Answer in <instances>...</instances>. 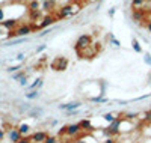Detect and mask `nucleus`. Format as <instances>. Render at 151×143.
<instances>
[{"instance_id": "f257e3e1", "label": "nucleus", "mask_w": 151, "mask_h": 143, "mask_svg": "<svg viewBox=\"0 0 151 143\" xmlns=\"http://www.w3.org/2000/svg\"><path fill=\"white\" fill-rule=\"evenodd\" d=\"M32 32V27L30 26H21V27L15 29V30H11L9 32V36H27L29 33Z\"/></svg>"}, {"instance_id": "f03ea898", "label": "nucleus", "mask_w": 151, "mask_h": 143, "mask_svg": "<svg viewBox=\"0 0 151 143\" xmlns=\"http://www.w3.org/2000/svg\"><path fill=\"white\" fill-rule=\"evenodd\" d=\"M91 45V36L89 35H82L79 36V39L77 42H76V48L80 50V48H88Z\"/></svg>"}, {"instance_id": "7ed1b4c3", "label": "nucleus", "mask_w": 151, "mask_h": 143, "mask_svg": "<svg viewBox=\"0 0 151 143\" xmlns=\"http://www.w3.org/2000/svg\"><path fill=\"white\" fill-rule=\"evenodd\" d=\"M121 119H116V121H113L109 124V127L106 128V133L107 134H118L119 133V128H121Z\"/></svg>"}, {"instance_id": "20e7f679", "label": "nucleus", "mask_w": 151, "mask_h": 143, "mask_svg": "<svg viewBox=\"0 0 151 143\" xmlns=\"http://www.w3.org/2000/svg\"><path fill=\"white\" fill-rule=\"evenodd\" d=\"M82 128L79 124H73V125H68L67 127V136L70 137H76V136H82Z\"/></svg>"}, {"instance_id": "39448f33", "label": "nucleus", "mask_w": 151, "mask_h": 143, "mask_svg": "<svg viewBox=\"0 0 151 143\" xmlns=\"http://www.w3.org/2000/svg\"><path fill=\"white\" fill-rule=\"evenodd\" d=\"M80 106H82L80 101H73V102H68V104H60L59 109L65 110V112H73V110H77Z\"/></svg>"}, {"instance_id": "423d86ee", "label": "nucleus", "mask_w": 151, "mask_h": 143, "mask_svg": "<svg viewBox=\"0 0 151 143\" xmlns=\"http://www.w3.org/2000/svg\"><path fill=\"white\" fill-rule=\"evenodd\" d=\"M47 137H48V136H47L45 131H38V133L32 134L30 140H32V143H44Z\"/></svg>"}, {"instance_id": "0eeeda50", "label": "nucleus", "mask_w": 151, "mask_h": 143, "mask_svg": "<svg viewBox=\"0 0 151 143\" xmlns=\"http://www.w3.org/2000/svg\"><path fill=\"white\" fill-rule=\"evenodd\" d=\"M132 18L133 21H144L145 20V9H133L132 12Z\"/></svg>"}, {"instance_id": "6e6552de", "label": "nucleus", "mask_w": 151, "mask_h": 143, "mask_svg": "<svg viewBox=\"0 0 151 143\" xmlns=\"http://www.w3.org/2000/svg\"><path fill=\"white\" fill-rule=\"evenodd\" d=\"M21 139H23V136H21V133L18 131V128H12L11 131H9V140H11L12 143H18Z\"/></svg>"}, {"instance_id": "1a4fd4ad", "label": "nucleus", "mask_w": 151, "mask_h": 143, "mask_svg": "<svg viewBox=\"0 0 151 143\" xmlns=\"http://www.w3.org/2000/svg\"><path fill=\"white\" fill-rule=\"evenodd\" d=\"M55 21H56V18H55V17L47 15V17H44V18H42V21L40 23V26H38V27H40V29H45V27H48V26H52Z\"/></svg>"}, {"instance_id": "9d476101", "label": "nucleus", "mask_w": 151, "mask_h": 143, "mask_svg": "<svg viewBox=\"0 0 151 143\" xmlns=\"http://www.w3.org/2000/svg\"><path fill=\"white\" fill-rule=\"evenodd\" d=\"M53 68H55L56 71H64V69L67 68V59H64V57H58L56 63H53Z\"/></svg>"}, {"instance_id": "9b49d317", "label": "nucleus", "mask_w": 151, "mask_h": 143, "mask_svg": "<svg viewBox=\"0 0 151 143\" xmlns=\"http://www.w3.org/2000/svg\"><path fill=\"white\" fill-rule=\"evenodd\" d=\"M79 125H80V128H82V131H85V133H88V131H92V127H91V121L89 119H82L80 122H79Z\"/></svg>"}, {"instance_id": "f8f14e48", "label": "nucleus", "mask_w": 151, "mask_h": 143, "mask_svg": "<svg viewBox=\"0 0 151 143\" xmlns=\"http://www.w3.org/2000/svg\"><path fill=\"white\" fill-rule=\"evenodd\" d=\"M73 5H67L64 8H60V14L58 15V18H62V17H67V15H71L73 14Z\"/></svg>"}, {"instance_id": "ddd939ff", "label": "nucleus", "mask_w": 151, "mask_h": 143, "mask_svg": "<svg viewBox=\"0 0 151 143\" xmlns=\"http://www.w3.org/2000/svg\"><path fill=\"white\" fill-rule=\"evenodd\" d=\"M42 109L41 107H33V109H30L29 112H27V116L29 118H38V116H41L42 114Z\"/></svg>"}, {"instance_id": "4468645a", "label": "nucleus", "mask_w": 151, "mask_h": 143, "mask_svg": "<svg viewBox=\"0 0 151 143\" xmlns=\"http://www.w3.org/2000/svg\"><path fill=\"white\" fill-rule=\"evenodd\" d=\"M15 24H17L15 20H6V21H3V23H0V26H2V27H5V29H8L9 32H11L12 27H15Z\"/></svg>"}, {"instance_id": "2eb2a0df", "label": "nucleus", "mask_w": 151, "mask_h": 143, "mask_svg": "<svg viewBox=\"0 0 151 143\" xmlns=\"http://www.w3.org/2000/svg\"><path fill=\"white\" fill-rule=\"evenodd\" d=\"M26 41H27V38H20V39L8 41V42H5V47H12V45H18V44H23V42H26Z\"/></svg>"}, {"instance_id": "dca6fc26", "label": "nucleus", "mask_w": 151, "mask_h": 143, "mask_svg": "<svg viewBox=\"0 0 151 143\" xmlns=\"http://www.w3.org/2000/svg\"><path fill=\"white\" fill-rule=\"evenodd\" d=\"M18 131L21 133V136H26V134L30 133V127H29L27 124H21V125L18 127Z\"/></svg>"}, {"instance_id": "f3484780", "label": "nucleus", "mask_w": 151, "mask_h": 143, "mask_svg": "<svg viewBox=\"0 0 151 143\" xmlns=\"http://www.w3.org/2000/svg\"><path fill=\"white\" fill-rule=\"evenodd\" d=\"M32 12H36V11H40V2L38 0H32V2L29 3V6H27Z\"/></svg>"}, {"instance_id": "a211bd4d", "label": "nucleus", "mask_w": 151, "mask_h": 143, "mask_svg": "<svg viewBox=\"0 0 151 143\" xmlns=\"http://www.w3.org/2000/svg\"><path fill=\"white\" fill-rule=\"evenodd\" d=\"M38 97H40V90H29V92L26 94L27 99H36Z\"/></svg>"}, {"instance_id": "6ab92c4d", "label": "nucleus", "mask_w": 151, "mask_h": 143, "mask_svg": "<svg viewBox=\"0 0 151 143\" xmlns=\"http://www.w3.org/2000/svg\"><path fill=\"white\" fill-rule=\"evenodd\" d=\"M145 3V0H132V6L133 9H141V6Z\"/></svg>"}, {"instance_id": "aec40b11", "label": "nucleus", "mask_w": 151, "mask_h": 143, "mask_svg": "<svg viewBox=\"0 0 151 143\" xmlns=\"http://www.w3.org/2000/svg\"><path fill=\"white\" fill-rule=\"evenodd\" d=\"M132 45H133V50L136 51V53H142V47L139 45V42H137L136 39H134V41L132 42Z\"/></svg>"}, {"instance_id": "412c9836", "label": "nucleus", "mask_w": 151, "mask_h": 143, "mask_svg": "<svg viewBox=\"0 0 151 143\" xmlns=\"http://www.w3.org/2000/svg\"><path fill=\"white\" fill-rule=\"evenodd\" d=\"M103 118L110 124V122H113V121H116V118H115V114H112V113H106L104 116H103Z\"/></svg>"}, {"instance_id": "4be33fe9", "label": "nucleus", "mask_w": 151, "mask_h": 143, "mask_svg": "<svg viewBox=\"0 0 151 143\" xmlns=\"http://www.w3.org/2000/svg\"><path fill=\"white\" fill-rule=\"evenodd\" d=\"M92 102H107V98L104 97H94V98H89Z\"/></svg>"}, {"instance_id": "5701e85b", "label": "nucleus", "mask_w": 151, "mask_h": 143, "mask_svg": "<svg viewBox=\"0 0 151 143\" xmlns=\"http://www.w3.org/2000/svg\"><path fill=\"white\" fill-rule=\"evenodd\" d=\"M53 2H48V0H44V5H42V8L45 9V11H50V9H53Z\"/></svg>"}, {"instance_id": "b1692460", "label": "nucleus", "mask_w": 151, "mask_h": 143, "mask_svg": "<svg viewBox=\"0 0 151 143\" xmlns=\"http://www.w3.org/2000/svg\"><path fill=\"white\" fill-rule=\"evenodd\" d=\"M24 75H26L24 72H14V75H12V79H14V80H18V82H20V79H21V77H24Z\"/></svg>"}, {"instance_id": "393cba45", "label": "nucleus", "mask_w": 151, "mask_h": 143, "mask_svg": "<svg viewBox=\"0 0 151 143\" xmlns=\"http://www.w3.org/2000/svg\"><path fill=\"white\" fill-rule=\"evenodd\" d=\"M56 142H58V139H56L55 136H48V137L45 139L44 143H56Z\"/></svg>"}, {"instance_id": "a878e982", "label": "nucleus", "mask_w": 151, "mask_h": 143, "mask_svg": "<svg viewBox=\"0 0 151 143\" xmlns=\"http://www.w3.org/2000/svg\"><path fill=\"white\" fill-rule=\"evenodd\" d=\"M20 68H21V65H14V66H9L6 71H8V72H15V71L20 69Z\"/></svg>"}, {"instance_id": "bb28decb", "label": "nucleus", "mask_w": 151, "mask_h": 143, "mask_svg": "<svg viewBox=\"0 0 151 143\" xmlns=\"http://www.w3.org/2000/svg\"><path fill=\"white\" fill-rule=\"evenodd\" d=\"M5 21V11H3V8L0 6V23H3Z\"/></svg>"}, {"instance_id": "cd10ccee", "label": "nucleus", "mask_w": 151, "mask_h": 143, "mask_svg": "<svg viewBox=\"0 0 151 143\" xmlns=\"http://www.w3.org/2000/svg\"><path fill=\"white\" fill-rule=\"evenodd\" d=\"M20 84H21V86H26V84H27V77H26V75L20 79Z\"/></svg>"}, {"instance_id": "c85d7f7f", "label": "nucleus", "mask_w": 151, "mask_h": 143, "mask_svg": "<svg viewBox=\"0 0 151 143\" xmlns=\"http://www.w3.org/2000/svg\"><path fill=\"white\" fill-rule=\"evenodd\" d=\"M145 121H148V122H151V109L145 113Z\"/></svg>"}, {"instance_id": "c756f323", "label": "nucleus", "mask_w": 151, "mask_h": 143, "mask_svg": "<svg viewBox=\"0 0 151 143\" xmlns=\"http://www.w3.org/2000/svg\"><path fill=\"white\" fill-rule=\"evenodd\" d=\"M110 42H112L113 45H115V47H119V41H116L113 36H110Z\"/></svg>"}, {"instance_id": "7c9ffc66", "label": "nucleus", "mask_w": 151, "mask_h": 143, "mask_svg": "<svg viewBox=\"0 0 151 143\" xmlns=\"http://www.w3.org/2000/svg\"><path fill=\"white\" fill-rule=\"evenodd\" d=\"M45 48H47V45H45V44H42V45H40V47H38V48H36V53H41V51H44Z\"/></svg>"}, {"instance_id": "2f4dec72", "label": "nucleus", "mask_w": 151, "mask_h": 143, "mask_svg": "<svg viewBox=\"0 0 151 143\" xmlns=\"http://www.w3.org/2000/svg\"><path fill=\"white\" fill-rule=\"evenodd\" d=\"M144 60H145V63L151 65V56H150V54H145V59H144Z\"/></svg>"}, {"instance_id": "473e14b6", "label": "nucleus", "mask_w": 151, "mask_h": 143, "mask_svg": "<svg viewBox=\"0 0 151 143\" xmlns=\"http://www.w3.org/2000/svg\"><path fill=\"white\" fill-rule=\"evenodd\" d=\"M18 143H32V140H30V139H24V137H23Z\"/></svg>"}, {"instance_id": "72a5a7b5", "label": "nucleus", "mask_w": 151, "mask_h": 143, "mask_svg": "<svg viewBox=\"0 0 151 143\" xmlns=\"http://www.w3.org/2000/svg\"><path fill=\"white\" fill-rule=\"evenodd\" d=\"M73 143H88V142H85L83 139H76V140H73Z\"/></svg>"}, {"instance_id": "f704fd0d", "label": "nucleus", "mask_w": 151, "mask_h": 143, "mask_svg": "<svg viewBox=\"0 0 151 143\" xmlns=\"http://www.w3.org/2000/svg\"><path fill=\"white\" fill-rule=\"evenodd\" d=\"M145 27H147V30H148V32H151V20H148V23H147Z\"/></svg>"}, {"instance_id": "c9c22d12", "label": "nucleus", "mask_w": 151, "mask_h": 143, "mask_svg": "<svg viewBox=\"0 0 151 143\" xmlns=\"http://www.w3.org/2000/svg\"><path fill=\"white\" fill-rule=\"evenodd\" d=\"M3 137H5V131H3V129H0V142L3 140Z\"/></svg>"}, {"instance_id": "e433bc0d", "label": "nucleus", "mask_w": 151, "mask_h": 143, "mask_svg": "<svg viewBox=\"0 0 151 143\" xmlns=\"http://www.w3.org/2000/svg\"><path fill=\"white\" fill-rule=\"evenodd\" d=\"M15 59H17V60H23V59H24V54H23V53H20V54H18Z\"/></svg>"}, {"instance_id": "4c0bfd02", "label": "nucleus", "mask_w": 151, "mask_h": 143, "mask_svg": "<svg viewBox=\"0 0 151 143\" xmlns=\"http://www.w3.org/2000/svg\"><path fill=\"white\" fill-rule=\"evenodd\" d=\"M113 14H115V8H112V9H109V17H112Z\"/></svg>"}, {"instance_id": "58836bf2", "label": "nucleus", "mask_w": 151, "mask_h": 143, "mask_svg": "<svg viewBox=\"0 0 151 143\" xmlns=\"http://www.w3.org/2000/svg\"><path fill=\"white\" fill-rule=\"evenodd\" d=\"M106 143H115V140H113V139H109V140H106Z\"/></svg>"}, {"instance_id": "ea45409f", "label": "nucleus", "mask_w": 151, "mask_h": 143, "mask_svg": "<svg viewBox=\"0 0 151 143\" xmlns=\"http://www.w3.org/2000/svg\"><path fill=\"white\" fill-rule=\"evenodd\" d=\"M62 143H73V140H65V142H62Z\"/></svg>"}, {"instance_id": "a19ab883", "label": "nucleus", "mask_w": 151, "mask_h": 143, "mask_svg": "<svg viewBox=\"0 0 151 143\" xmlns=\"http://www.w3.org/2000/svg\"><path fill=\"white\" fill-rule=\"evenodd\" d=\"M145 2H147V3H151V0H145Z\"/></svg>"}, {"instance_id": "79ce46f5", "label": "nucleus", "mask_w": 151, "mask_h": 143, "mask_svg": "<svg viewBox=\"0 0 151 143\" xmlns=\"http://www.w3.org/2000/svg\"><path fill=\"white\" fill-rule=\"evenodd\" d=\"M15 2H24V0H15Z\"/></svg>"}, {"instance_id": "37998d69", "label": "nucleus", "mask_w": 151, "mask_h": 143, "mask_svg": "<svg viewBox=\"0 0 151 143\" xmlns=\"http://www.w3.org/2000/svg\"><path fill=\"white\" fill-rule=\"evenodd\" d=\"M48 2H53V0H48Z\"/></svg>"}, {"instance_id": "c03bdc74", "label": "nucleus", "mask_w": 151, "mask_h": 143, "mask_svg": "<svg viewBox=\"0 0 151 143\" xmlns=\"http://www.w3.org/2000/svg\"><path fill=\"white\" fill-rule=\"evenodd\" d=\"M0 32H2V30H0Z\"/></svg>"}]
</instances>
